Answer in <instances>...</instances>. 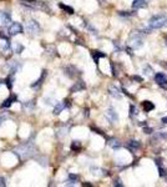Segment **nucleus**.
Masks as SVG:
<instances>
[{
    "label": "nucleus",
    "mask_w": 167,
    "mask_h": 187,
    "mask_svg": "<svg viewBox=\"0 0 167 187\" xmlns=\"http://www.w3.org/2000/svg\"><path fill=\"white\" fill-rule=\"evenodd\" d=\"M148 26L150 29H161V28L167 26V16L162 14L152 16L148 21Z\"/></svg>",
    "instance_id": "obj_1"
},
{
    "label": "nucleus",
    "mask_w": 167,
    "mask_h": 187,
    "mask_svg": "<svg viewBox=\"0 0 167 187\" xmlns=\"http://www.w3.org/2000/svg\"><path fill=\"white\" fill-rule=\"evenodd\" d=\"M15 151L20 155V157L29 158V157H31L32 155L35 154V146L32 145V142H26V143H24V145L16 147Z\"/></svg>",
    "instance_id": "obj_2"
},
{
    "label": "nucleus",
    "mask_w": 167,
    "mask_h": 187,
    "mask_svg": "<svg viewBox=\"0 0 167 187\" xmlns=\"http://www.w3.org/2000/svg\"><path fill=\"white\" fill-rule=\"evenodd\" d=\"M24 29L28 34H30V35H38V34L40 32V30H41L40 25H39V23L36 20H29L26 24L24 25Z\"/></svg>",
    "instance_id": "obj_3"
},
{
    "label": "nucleus",
    "mask_w": 167,
    "mask_h": 187,
    "mask_svg": "<svg viewBox=\"0 0 167 187\" xmlns=\"http://www.w3.org/2000/svg\"><path fill=\"white\" fill-rule=\"evenodd\" d=\"M129 44L133 48V49H138L142 46L144 44V38L141 35L140 32H132L130 35V39H129Z\"/></svg>",
    "instance_id": "obj_4"
},
{
    "label": "nucleus",
    "mask_w": 167,
    "mask_h": 187,
    "mask_svg": "<svg viewBox=\"0 0 167 187\" xmlns=\"http://www.w3.org/2000/svg\"><path fill=\"white\" fill-rule=\"evenodd\" d=\"M20 4L24 5V6H26L29 8V9H41V10H49V8L45 6V4L43 3H40V2H36V0H19Z\"/></svg>",
    "instance_id": "obj_5"
},
{
    "label": "nucleus",
    "mask_w": 167,
    "mask_h": 187,
    "mask_svg": "<svg viewBox=\"0 0 167 187\" xmlns=\"http://www.w3.org/2000/svg\"><path fill=\"white\" fill-rule=\"evenodd\" d=\"M8 32H9V35H19V34L23 32V26L19 23L14 21L8 26Z\"/></svg>",
    "instance_id": "obj_6"
},
{
    "label": "nucleus",
    "mask_w": 167,
    "mask_h": 187,
    "mask_svg": "<svg viewBox=\"0 0 167 187\" xmlns=\"http://www.w3.org/2000/svg\"><path fill=\"white\" fill-rule=\"evenodd\" d=\"M11 50V46H10V42L8 40L3 34H0V51L2 53H9Z\"/></svg>",
    "instance_id": "obj_7"
},
{
    "label": "nucleus",
    "mask_w": 167,
    "mask_h": 187,
    "mask_svg": "<svg viewBox=\"0 0 167 187\" xmlns=\"http://www.w3.org/2000/svg\"><path fill=\"white\" fill-rule=\"evenodd\" d=\"M155 81L157 85H160L161 87H163V89L167 87V76L163 72H157L155 75Z\"/></svg>",
    "instance_id": "obj_8"
},
{
    "label": "nucleus",
    "mask_w": 167,
    "mask_h": 187,
    "mask_svg": "<svg viewBox=\"0 0 167 187\" xmlns=\"http://www.w3.org/2000/svg\"><path fill=\"white\" fill-rule=\"evenodd\" d=\"M11 23V16L9 13L0 11V26H9Z\"/></svg>",
    "instance_id": "obj_9"
},
{
    "label": "nucleus",
    "mask_w": 167,
    "mask_h": 187,
    "mask_svg": "<svg viewBox=\"0 0 167 187\" xmlns=\"http://www.w3.org/2000/svg\"><path fill=\"white\" fill-rule=\"evenodd\" d=\"M105 116H106V118L111 124H116L119 121V115H117V112H116L114 109H108L106 111V114H105Z\"/></svg>",
    "instance_id": "obj_10"
},
{
    "label": "nucleus",
    "mask_w": 167,
    "mask_h": 187,
    "mask_svg": "<svg viewBox=\"0 0 167 187\" xmlns=\"http://www.w3.org/2000/svg\"><path fill=\"white\" fill-rule=\"evenodd\" d=\"M108 92H110V95H111L112 97H116V99H120V97H121L120 90H119L117 86H115V85L110 86V89H108Z\"/></svg>",
    "instance_id": "obj_11"
},
{
    "label": "nucleus",
    "mask_w": 167,
    "mask_h": 187,
    "mask_svg": "<svg viewBox=\"0 0 167 187\" xmlns=\"http://www.w3.org/2000/svg\"><path fill=\"white\" fill-rule=\"evenodd\" d=\"M147 5L146 0H133L132 2V8L133 9H141V8H145Z\"/></svg>",
    "instance_id": "obj_12"
},
{
    "label": "nucleus",
    "mask_w": 167,
    "mask_h": 187,
    "mask_svg": "<svg viewBox=\"0 0 167 187\" xmlns=\"http://www.w3.org/2000/svg\"><path fill=\"white\" fill-rule=\"evenodd\" d=\"M65 107H66V104L64 103V101H62V103H57V104L54 106V114H55V115H60Z\"/></svg>",
    "instance_id": "obj_13"
},
{
    "label": "nucleus",
    "mask_w": 167,
    "mask_h": 187,
    "mask_svg": "<svg viewBox=\"0 0 167 187\" xmlns=\"http://www.w3.org/2000/svg\"><path fill=\"white\" fill-rule=\"evenodd\" d=\"M127 147L131 150V151H136L141 147V143L138 141H135V140H131L127 142Z\"/></svg>",
    "instance_id": "obj_14"
},
{
    "label": "nucleus",
    "mask_w": 167,
    "mask_h": 187,
    "mask_svg": "<svg viewBox=\"0 0 167 187\" xmlns=\"http://www.w3.org/2000/svg\"><path fill=\"white\" fill-rule=\"evenodd\" d=\"M13 50H14V53H16V54H20L23 50H24V46L20 44V42H18V41H15L14 44H13Z\"/></svg>",
    "instance_id": "obj_15"
},
{
    "label": "nucleus",
    "mask_w": 167,
    "mask_h": 187,
    "mask_svg": "<svg viewBox=\"0 0 167 187\" xmlns=\"http://www.w3.org/2000/svg\"><path fill=\"white\" fill-rule=\"evenodd\" d=\"M76 181H77V176H76V175H70V176H69V180L66 181L65 185H68V186L76 185Z\"/></svg>",
    "instance_id": "obj_16"
},
{
    "label": "nucleus",
    "mask_w": 167,
    "mask_h": 187,
    "mask_svg": "<svg viewBox=\"0 0 167 187\" xmlns=\"http://www.w3.org/2000/svg\"><path fill=\"white\" fill-rule=\"evenodd\" d=\"M155 105L151 103V101H144V110L147 112V111H151V110H153Z\"/></svg>",
    "instance_id": "obj_17"
},
{
    "label": "nucleus",
    "mask_w": 167,
    "mask_h": 187,
    "mask_svg": "<svg viewBox=\"0 0 167 187\" xmlns=\"http://www.w3.org/2000/svg\"><path fill=\"white\" fill-rule=\"evenodd\" d=\"M108 145H110L111 147L116 149V147H120L121 146V143L119 142V140H116V139H111L110 141H108Z\"/></svg>",
    "instance_id": "obj_18"
},
{
    "label": "nucleus",
    "mask_w": 167,
    "mask_h": 187,
    "mask_svg": "<svg viewBox=\"0 0 167 187\" xmlns=\"http://www.w3.org/2000/svg\"><path fill=\"white\" fill-rule=\"evenodd\" d=\"M106 55L104 54V53H101V51H93V57L95 59V61L97 63L99 61V57H105Z\"/></svg>",
    "instance_id": "obj_19"
},
{
    "label": "nucleus",
    "mask_w": 167,
    "mask_h": 187,
    "mask_svg": "<svg viewBox=\"0 0 167 187\" xmlns=\"http://www.w3.org/2000/svg\"><path fill=\"white\" fill-rule=\"evenodd\" d=\"M14 100H15V96H10V97L8 99V100L5 101V103H4V104H3L2 106H3V107H9V106L11 105V103H13Z\"/></svg>",
    "instance_id": "obj_20"
},
{
    "label": "nucleus",
    "mask_w": 167,
    "mask_h": 187,
    "mask_svg": "<svg viewBox=\"0 0 167 187\" xmlns=\"http://www.w3.org/2000/svg\"><path fill=\"white\" fill-rule=\"evenodd\" d=\"M45 72H46V71H43V75H41V78H40V79L35 82V84H32V85H31V87H32V89H34V87H38V86H40L41 81H43V78H45Z\"/></svg>",
    "instance_id": "obj_21"
},
{
    "label": "nucleus",
    "mask_w": 167,
    "mask_h": 187,
    "mask_svg": "<svg viewBox=\"0 0 167 187\" xmlns=\"http://www.w3.org/2000/svg\"><path fill=\"white\" fill-rule=\"evenodd\" d=\"M82 89H85V85L81 84V82H77V85H75V86H72V91H79V90H82Z\"/></svg>",
    "instance_id": "obj_22"
},
{
    "label": "nucleus",
    "mask_w": 167,
    "mask_h": 187,
    "mask_svg": "<svg viewBox=\"0 0 167 187\" xmlns=\"http://www.w3.org/2000/svg\"><path fill=\"white\" fill-rule=\"evenodd\" d=\"M60 8H61V9H64L65 11H68V14H74V9H72V8H70V6H66V5L60 4Z\"/></svg>",
    "instance_id": "obj_23"
},
{
    "label": "nucleus",
    "mask_w": 167,
    "mask_h": 187,
    "mask_svg": "<svg viewBox=\"0 0 167 187\" xmlns=\"http://www.w3.org/2000/svg\"><path fill=\"white\" fill-rule=\"evenodd\" d=\"M44 101H45V104L46 105H54V103H53V99H49V97H46V99H44Z\"/></svg>",
    "instance_id": "obj_24"
},
{
    "label": "nucleus",
    "mask_w": 167,
    "mask_h": 187,
    "mask_svg": "<svg viewBox=\"0 0 167 187\" xmlns=\"http://www.w3.org/2000/svg\"><path fill=\"white\" fill-rule=\"evenodd\" d=\"M71 147H72L74 150H75V149H79V147H80V143H79V141H74Z\"/></svg>",
    "instance_id": "obj_25"
},
{
    "label": "nucleus",
    "mask_w": 167,
    "mask_h": 187,
    "mask_svg": "<svg viewBox=\"0 0 167 187\" xmlns=\"http://www.w3.org/2000/svg\"><path fill=\"white\" fill-rule=\"evenodd\" d=\"M6 180H5V177H3V176H0V186H5L6 185V182H5Z\"/></svg>",
    "instance_id": "obj_26"
},
{
    "label": "nucleus",
    "mask_w": 167,
    "mask_h": 187,
    "mask_svg": "<svg viewBox=\"0 0 167 187\" xmlns=\"http://www.w3.org/2000/svg\"><path fill=\"white\" fill-rule=\"evenodd\" d=\"M137 115V110L135 109V106H131V116H133V115Z\"/></svg>",
    "instance_id": "obj_27"
},
{
    "label": "nucleus",
    "mask_w": 167,
    "mask_h": 187,
    "mask_svg": "<svg viewBox=\"0 0 167 187\" xmlns=\"http://www.w3.org/2000/svg\"><path fill=\"white\" fill-rule=\"evenodd\" d=\"M144 131H145V133H151V132H152V130L150 129V127H145Z\"/></svg>",
    "instance_id": "obj_28"
},
{
    "label": "nucleus",
    "mask_w": 167,
    "mask_h": 187,
    "mask_svg": "<svg viewBox=\"0 0 167 187\" xmlns=\"http://www.w3.org/2000/svg\"><path fill=\"white\" fill-rule=\"evenodd\" d=\"M5 120V116H0V125H2V122Z\"/></svg>",
    "instance_id": "obj_29"
},
{
    "label": "nucleus",
    "mask_w": 167,
    "mask_h": 187,
    "mask_svg": "<svg viewBox=\"0 0 167 187\" xmlns=\"http://www.w3.org/2000/svg\"><path fill=\"white\" fill-rule=\"evenodd\" d=\"M133 79H135V80H137V81H142V79H141V78H138V76H135V78H133Z\"/></svg>",
    "instance_id": "obj_30"
},
{
    "label": "nucleus",
    "mask_w": 167,
    "mask_h": 187,
    "mask_svg": "<svg viewBox=\"0 0 167 187\" xmlns=\"http://www.w3.org/2000/svg\"><path fill=\"white\" fill-rule=\"evenodd\" d=\"M162 122H163V124H167V116L162 118Z\"/></svg>",
    "instance_id": "obj_31"
},
{
    "label": "nucleus",
    "mask_w": 167,
    "mask_h": 187,
    "mask_svg": "<svg viewBox=\"0 0 167 187\" xmlns=\"http://www.w3.org/2000/svg\"><path fill=\"white\" fill-rule=\"evenodd\" d=\"M115 186H122V183H120V181L117 180V182H115Z\"/></svg>",
    "instance_id": "obj_32"
},
{
    "label": "nucleus",
    "mask_w": 167,
    "mask_h": 187,
    "mask_svg": "<svg viewBox=\"0 0 167 187\" xmlns=\"http://www.w3.org/2000/svg\"><path fill=\"white\" fill-rule=\"evenodd\" d=\"M3 82H4V81H2V80H0V85H2V84H3Z\"/></svg>",
    "instance_id": "obj_33"
}]
</instances>
